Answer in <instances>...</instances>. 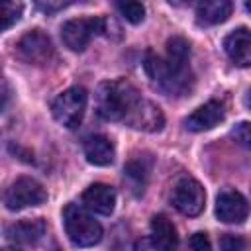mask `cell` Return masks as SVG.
<instances>
[{"label":"cell","mask_w":251,"mask_h":251,"mask_svg":"<svg viewBox=\"0 0 251 251\" xmlns=\"http://www.w3.org/2000/svg\"><path fill=\"white\" fill-rule=\"evenodd\" d=\"M190 57V43L175 35L167 41V57H159L155 53H147L145 57V71L153 82L161 90L173 96H182L192 88L194 76L188 69Z\"/></svg>","instance_id":"1"},{"label":"cell","mask_w":251,"mask_h":251,"mask_svg":"<svg viewBox=\"0 0 251 251\" xmlns=\"http://www.w3.org/2000/svg\"><path fill=\"white\" fill-rule=\"evenodd\" d=\"M141 100L137 88L126 80H106L98 86L96 92V110L98 114L108 122L126 120L127 114L133 110V106Z\"/></svg>","instance_id":"2"},{"label":"cell","mask_w":251,"mask_h":251,"mask_svg":"<svg viewBox=\"0 0 251 251\" xmlns=\"http://www.w3.org/2000/svg\"><path fill=\"white\" fill-rule=\"evenodd\" d=\"M65 233L76 247H92L102 239V226L78 204H67L63 210Z\"/></svg>","instance_id":"3"},{"label":"cell","mask_w":251,"mask_h":251,"mask_svg":"<svg viewBox=\"0 0 251 251\" xmlns=\"http://www.w3.org/2000/svg\"><path fill=\"white\" fill-rule=\"evenodd\" d=\"M86 102H88V92L82 86H71L53 100L51 104L53 118L69 129L78 127L86 112Z\"/></svg>","instance_id":"4"},{"label":"cell","mask_w":251,"mask_h":251,"mask_svg":"<svg viewBox=\"0 0 251 251\" xmlns=\"http://www.w3.org/2000/svg\"><path fill=\"white\" fill-rule=\"evenodd\" d=\"M102 31H106L104 18H75L63 24L61 39L71 51H84L90 39Z\"/></svg>","instance_id":"5"},{"label":"cell","mask_w":251,"mask_h":251,"mask_svg":"<svg viewBox=\"0 0 251 251\" xmlns=\"http://www.w3.org/2000/svg\"><path fill=\"white\" fill-rule=\"evenodd\" d=\"M45 200H47V192L43 184L31 176L16 178L4 194V204L8 210H24L27 206H39Z\"/></svg>","instance_id":"6"},{"label":"cell","mask_w":251,"mask_h":251,"mask_svg":"<svg viewBox=\"0 0 251 251\" xmlns=\"http://www.w3.org/2000/svg\"><path fill=\"white\" fill-rule=\"evenodd\" d=\"M178 247V235L173 222L157 214L151 218V233L147 237H141L135 241V251H176Z\"/></svg>","instance_id":"7"},{"label":"cell","mask_w":251,"mask_h":251,"mask_svg":"<svg viewBox=\"0 0 251 251\" xmlns=\"http://www.w3.org/2000/svg\"><path fill=\"white\" fill-rule=\"evenodd\" d=\"M173 204L184 216H198L206 204V192L202 184L192 176H182L173 188Z\"/></svg>","instance_id":"8"},{"label":"cell","mask_w":251,"mask_h":251,"mask_svg":"<svg viewBox=\"0 0 251 251\" xmlns=\"http://www.w3.org/2000/svg\"><path fill=\"white\" fill-rule=\"evenodd\" d=\"M16 55L31 65H45L53 57V43L41 29H31L24 33L16 43Z\"/></svg>","instance_id":"9"},{"label":"cell","mask_w":251,"mask_h":251,"mask_svg":"<svg viewBox=\"0 0 251 251\" xmlns=\"http://www.w3.org/2000/svg\"><path fill=\"white\" fill-rule=\"evenodd\" d=\"M249 214L245 196L233 188H226L216 198V216L226 224H241Z\"/></svg>","instance_id":"10"},{"label":"cell","mask_w":251,"mask_h":251,"mask_svg":"<svg viewBox=\"0 0 251 251\" xmlns=\"http://www.w3.org/2000/svg\"><path fill=\"white\" fill-rule=\"evenodd\" d=\"M129 127L133 129H141V131H159L165 126V116L161 112V108L149 100H139L133 110L127 114V118L124 120Z\"/></svg>","instance_id":"11"},{"label":"cell","mask_w":251,"mask_h":251,"mask_svg":"<svg viewBox=\"0 0 251 251\" xmlns=\"http://www.w3.org/2000/svg\"><path fill=\"white\" fill-rule=\"evenodd\" d=\"M224 51L237 67H251V29L237 27L224 39Z\"/></svg>","instance_id":"12"},{"label":"cell","mask_w":251,"mask_h":251,"mask_svg":"<svg viewBox=\"0 0 251 251\" xmlns=\"http://www.w3.org/2000/svg\"><path fill=\"white\" fill-rule=\"evenodd\" d=\"M82 204L96 214L110 216L116 206V190L110 184L94 182L82 192Z\"/></svg>","instance_id":"13"},{"label":"cell","mask_w":251,"mask_h":251,"mask_svg":"<svg viewBox=\"0 0 251 251\" xmlns=\"http://www.w3.org/2000/svg\"><path fill=\"white\" fill-rule=\"evenodd\" d=\"M224 116H226L224 106L216 100H210L202 104L200 108H196L188 118H184V126L190 131H204V129H212L214 126H218L224 120Z\"/></svg>","instance_id":"14"},{"label":"cell","mask_w":251,"mask_h":251,"mask_svg":"<svg viewBox=\"0 0 251 251\" xmlns=\"http://www.w3.org/2000/svg\"><path fill=\"white\" fill-rule=\"evenodd\" d=\"M45 233V220L33 218V220H22L6 227V237L14 243L22 245H33L37 243Z\"/></svg>","instance_id":"15"},{"label":"cell","mask_w":251,"mask_h":251,"mask_svg":"<svg viewBox=\"0 0 251 251\" xmlns=\"http://www.w3.org/2000/svg\"><path fill=\"white\" fill-rule=\"evenodd\" d=\"M231 2L229 0H204L196 6V22L198 25H218L226 22L231 14Z\"/></svg>","instance_id":"16"},{"label":"cell","mask_w":251,"mask_h":251,"mask_svg":"<svg viewBox=\"0 0 251 251\" xmlns=\"http://www.w3.org/2000/svg\"><path fill=\"white\" fill-rule=\"evenodd\" d=\"M84 155L88 163L96 167H106L114 161L116 149H114V143L106 135H90L84 141Z\"/></svg>","instance_id":"17"},{"label":"cell","mask_w":251,"mask_h":251,"mask_svg":"<svg viewBox=\"0 0 251 251\" xmlns=\"http://www.w3.org/2000/svg\"><path fill=\"white\" fill-rule=\"evenodd\" d=\"M147 173H149V167L143 165V159H133L129 161L126 167H124V175L135 184V188H141L147 180ZM143 190V188H141Z\"/></svg>","instance_id":"18"},{"label":"cell","mask_w":251,"mask_h":251,"mask_svg":"<svg viewBox=\"0 0 251 251\" xmlns=\"http://www.w3.org/2000/svg\"><path fill=\"white\" fill-rule=\"evenodd\" d=\"M22 10H24L22 4H16V2H4V4L0 6V29L6 31L8 27H12V25L20 20Z\"/></svg>","instance_id":"19"},{"label":"cell","mask_w":251,"mask_h":251,"mask_svg":"<svg viewBox=\"0 0 251 251\" xmlns=\"http://www.w3.org/2000/svg\"><path fill=\"white\" fill-rule=\"evenodd\" d=\"M116 8L129 24H139L145 18V6L141 2H118Z\"/></svg>","instance_id":"20"},{"label":"cell","mask_w":251,"mask_h":251,"mask_svg":"<svg viewBox=\"0 0 251 251\" xmlns=\"http://www.w3.org/2000/svg\"><path fill=\"white\" fill-rule=\"evenodd\" d=\"M231 137L245 149H251V124L249 122H239L231 129Z\"/></svg>","instance_id":"21"},{"label":"cell","mask_w":251,"mask_h":251,"mask_svg":"<svg viewBox=\"0 0 251 251\" xmlns=\"http://www.w3.org/2000/svg\"><path fill=\"white\" fill-rule=\"evenodd\" d=\"M245 239L235 233H224L220 237V251H243Z\"/></svg>","instance_id":"22"},{"label":"cell","mask_w":251,"mask_h":251,"mask_svg":"<svg viewBox=\"0 0 251 251\" xmlns=\"http://www.w3.org/2000/svg\"><path fill=\"white\" fill-rule=\"evenodd\" d=\"M188 245H190V251H212L210 237H208L204 231L192 233L190 239H188Z\"/></svg>","instance_id":"23"},{"label":"cell","mask_w":251,"mask_h":251,"mask_svg":"<svg viewBox=\"0 0 251 251\" xmlns=\"http://www.w3.org/2000/svg\"><path fill=\"white\" fill-rule=\"evenodd\" d=\"M43 12H47V14H51V12H57V10H63L65 6H69V2H39L37 4Z\"/></svg>","instance_id":"24"},{"label":"cell","mask_w":251,"mask_h":251,"mask_svg":"<svg viewBox=\"0 0 251 251\" xmlns=\"http://www.w3.org/2000/svg\"><path fill=\"white\" fill-rule=\"evenodd\" d=\"M2 251H20V249H18V247H4Z\"/></svg>","instance_id":"25"},{"label":"cell","mask_w":251,"mask_h":251,"mask_svg":"<svg viewBox=\"0 0 251 251\" xmlns=\"http://www.w3.org/2000/svg\"><path fill=\"white\" fill-rule=\"evenodd\" d=\"M245 8H247V12L251 14V0H249V2H245Z\"/></svg>","instance_id":"26"},{"label":"cell","mask_w":251,"mask_h":251,"mask_svg":"<svg viewBox=\"0 0 251 251\" xmlns=\"http://www.w3.org/2000/svg\"><path fill=\"white\" fill-rule=\"evenodd\" d=\"M249 106H251V94H249Z\"/></svg>","instance_id":"27"}]
</instances>
